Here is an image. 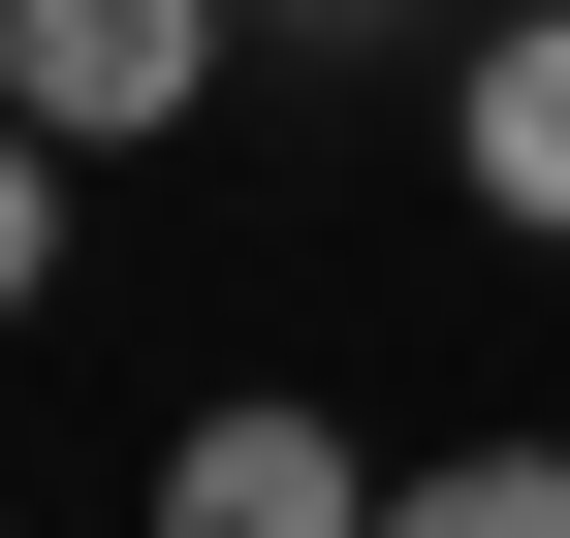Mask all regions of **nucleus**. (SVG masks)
I'll list each match as a JSON object with an SVG mask.
<instances>
[{
  "instance_id": "39448f33",
  "label": "nucleus",
  "mask_w": 570,
  "mask_h": 538,
  "mask_svg": "<svg viewBox=\"0 0 570 538\" xmlns=\"http://www.w3.org/2000/svg\"><path fill=\"white\" fill-rule=\"evenodd\" d=\"M32 286H63V159L0 127V317H32Z\"/></svg>"
},
{
  "instance_id": "f257e3e1",
  "label": "nucleus",
  "mask_w": 570,
  "mask_h": 538,
  "mask_svg": "<svg viewBox=\"0 0 570 538\" xmlns=\"http://www.w3.org/2000/svg\"><path fill=\"white\" fill-rule=\"evenodd\" d=\"M223 32L254 0H0V127H32V159H159V127L223 96Z\"/></svg>"
},
{
  "instance_id": "20e7f679",
  "label": "nucleus",
  "mask_w": 570,
  "mask_h": 538,
  "mask_svg": "<svg viewBox=\"0 0 570 538\" xmlns=\"http://www.w3.org/2000/svg\"><path fill=\"white\" fill-rule=\"evenodd\" d=\"M381 538H570V444H444V476H381Z\"/></svg>"
},
{
  "instance_id": "7ed1b4c3",
  "label": "nucleus",
  "mask_w": 570,
  "mask_h": 538,
  "mask_svg": "<svg viewBox=\"0 0 570 538\" xmlns=\"http://www.w3.org/2000/svg\"><path fill=\"white\" fill-rule=\"evenodd\" d=\"M444 159H475V222H570V0L475 32V127H444Z\"/></svg>"
},
{
  "instance_id": "f03ea898",
  "label": "nucleus",
  "mask_w": 570,
  "mask_h": 538,
  "mask_svg": "<svg viewBox=\"0 0 570 538\" xmlns=\"http://www.w3.org/2000/svg\"><path fill=\"white\" fill-rule=\"evenodd\" d=\"M159 538H381V476H348L317 412H190L159 444Z\"/></svg>"
}]
</instances>
